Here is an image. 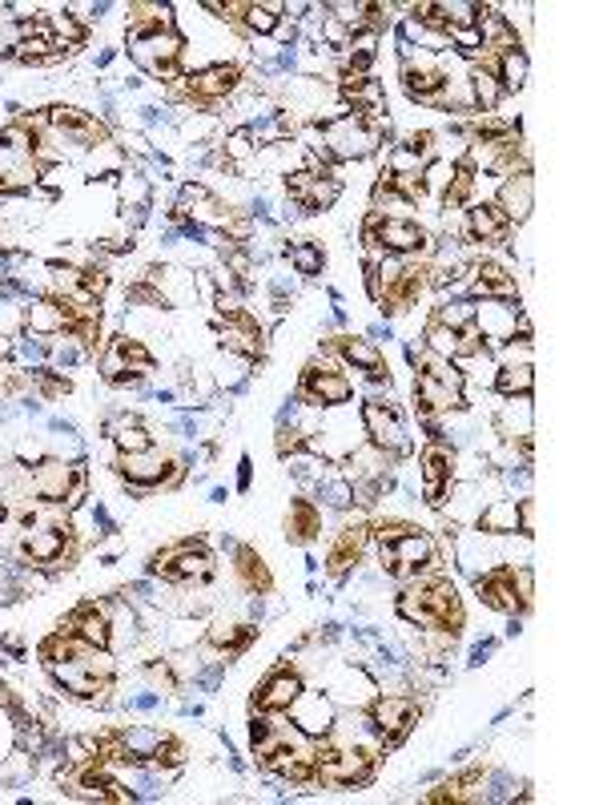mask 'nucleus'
I'll use <instances>...</instances> for the list:
<instances>
[{
    "label": "nucleus",
    "mask_w": 603,
    "mask_h": 805,
    "mask_svg": "<svg viewBox=\"0 0 603 805\" xmlns=\"http://www.w3.org/2000/svg\"><path fill=\"white\" fill-rule=\"evenodd\" d=\"M399 617L407 624H419L422 632H447L459 641V632L467 624L463 600L454 592L451 577H442L439 568L415 577L399 597Z\"/></svg>",
    "instance_id": "obj_1"
},
{
    "label": "nucleus",
    "mask_w": 603,
    "mask_h": 805,
    "mask_svg": "<svg viewBox=\"0 0 603 805\" xmlns=\"http://www.w3.org/2000/svg\"><path fill=\"white\" fill-rule=\"evenodd\" d=\"M474 592L483 600L487 609L503 612V617H515V612H528L531 604V568H515V564H499L491 572L474 580Z\"/></svg>",
    "instance_id": "obj_2"
},
{
    "label": "nucleus",
    "mask_w": 603,
    "mask_h": 805,
    "mask_svg": "<svg viewBox=\"0 0 603 805\" xmlns=\"http://www.w3.org/2000/svg\"><path fill=\"white\" fill-rule=\"evenodd\" d=\"M378 556H382V568H387L390 577H402V580H415L422 572L439 568V552H435L431 536L422 532V528H410L399 540L378 544Z\"/></svg>",
    "instance_id": "obj_3"
},
{
    "label": "nucleus",
    "mask_w": 603,
    "mask_h": 805,
    "mask_svg": "<svg viewBox=\"0 0 603 805\" xmlns=\"http://www.w3.org/2000/svg\"><path fill=\"white\" fill-rule=\"evenodd\" d=\"M185 41L182 33H130V57L145 73L162 77V81H182L177 65H182Z\"/></svg>",
    "instance_id": "obj_4"
},
{
    "label": "nucleus",
    "mask_w": 603,
    "mask_h": 805,
    "mask_svg": "<svg viewBox=\"0 0 603 805\" xmlns=\"http://www.w3.org/2000/svg\"><path fill=\"white\" fill-rule=\"evenodd\" d=\"M415 717H419V701H415V696H402V693H378L367 705V725L378 733L382 750L399 745V741L410 733V725H415Z\"/></svg>",
    "instance_id": "obj_5"
},
{
    "label": "nucleus",
    "mask_w": 603,
    "mask_h": 805,
    "mask_svg": "<svg viewBox=\"0 0 603 805\" xmlns=\"http://www.w3.org/2000/svg\"><path fill=\"white\" fill-rule=\"evenodd\" d=\"M302 407H314V411H338L346 402L355 399V383L346 370L326 367V363H310L306 375H302V391H298Z\"/></svg>",
    "instance_id": "obj_6"
},
{
    "label": "nucleus",
    "mask_w": 603,
    "mask_h": 805,
    "mask_svg": "<svg viewBox=\"0 0 603 805\" xmlns=\"http://www.w3.org/2000/svg\"><path fill=\"white\" fill-rule=\"evenodd\" d=\"M358 424H362V431H367V444H375L378 451H387V456H395V459L407 451V427H402L399 411H395L387 399L362 402Z\"/></svg>",
    "instance_id": "obj_7"
},
{
    "label": "nucleus",
    "mask_w": 603,
    "mask_h": 805,
    "mask_svg": "<svg viewBox=\"0 0 603 805\" xmlns=\"http://www.w3.org/2000/svg\"><path fill=\"white\" fill-rule=\"evenodd\" d=\"M286 194H290L294 206L318 214V210L335 206L338 194H343V182H338L335 174H326V170H298V174H290V182H286Z\"/></svg>",
    "instance_id": "obj_8"
},
{
    "label": "nucleus",
    "mask_w": 603,
    "mask_h": 805,
    "mask_svg": "<svg viewBox=\"0 0 603 805\" xmlns=\"http://www.w3.org/2000/svg\"><path fill=\"white\" fill-rule=\"evenodd\" d=\"M182 81H185V93H190V98L209 105V101H226L229 93L242 85V69L217 61V65H205V69H197V73L182 77Z\"/></svg>",
    "instance_id": "obj_9"
},
{
    "label": "nucleus",
    "mask_w": 603,
    "mask_h": 805,
    "mask_svg": "<svg viewBox=\"0 0 603 805\" xmlns=\"http://www.w3.org/2000/svg\"><path fill=\"white\" fill-rule=\"evenodd\" d=\"M117 468H121V476H125V483H133V491H150V488H157V483H165L177 463H173L170 456H162L157 447H150V451L121 456Z\"/></svg>",
    "instance_id": "obj_10"
},
{
    "label": "nucleus",
    "mask_w": 603,
    "mask_h": 805,
    "mask_svg": "<svg viewBox=\"0 0 603 805\" xmlns=\"http://www.w3.org/2000/svg\"><path fill=\"white\" fill-rule=\"evenodd\" d=\"M65 636H76V641H85L89 649H109L113 644V624H109V609H101V604H81V609H73L61 621V629Z\"/></svg>",
    "instance_id": "obj_11"
},
{
    "label": "nucleus",
    "mask_w": 603,
    "mask_h": 805,
    "mask_svg": "<svg viewBox=\"0 0 603 805\" xmlns=\"http://www.w3.org/2000/svg\"><path fill=\"white\" fill-rule=\"evenodd\" d=\"M451 479H454V451L442 439H435L422 451V496H427V503L439 508L442 496L451 491Z\"/></svg>",
    "instance_id": "obj_12"
},
{
    "label": "nucleus",
    "mask_w": 603,
    "mask_h": 805,
    "mask_svg": "<svg viewBox=\"0 0 603 805\" xmlns=\"http://www.w3.org/2000/svg\"><path fill=\"white\" fill-rule=\"evenodd\" d=\"M302 676L298 669H278V673H269L266 681H262V689L254 693V709L258 713H290V705L302 696Z\"/></svg>",
    "instance_id": "obj_13"
},
{
    "label": "nucleus",
    "mask_w": 603,
    "mask_h": 805,
    "mask_svg": "<svg viewBox=\"0 0 603 805\" xmlns=\"http://www.w3.org/2000/svg\"><path fill=\"white\" fill-rule=\"evenodd\" d=\"M335 350H338V359L346 363V367H355V370H362L370 383H387L390 387V367H387V355L370 343V338H355V335H346V338H338L335 343Z\"/></svg>",
    "instance_id": "obj_14"
},
{
    "label": "nucleus",
    "mask_w": 603,
    "mask_h": 805,
    "mask_svg": "<svg viewBox=\"0 0 603 805\" xmlns=\"http://www.w3.org/2000/svg\"><path fill=\"white\" fill-rule=\"evenodd\" d=\"M367 544H370V523L367 520L346 523L343 532H338V540L330 544V556H326V572H330V577H343V572H350V568L362 560Z\"/></svg>",
    "instance_id": "obj_15"
},
{
    "label": "nucleus",
    "mask_w": 603,
    "mask_h": 805,
    "mask_svg": "<svg viewBox=\"0 0 603 805\" xmlns=\"http://www.w3.org/2000/svg\"><path fill=\"white\" fill-rule=\"evenodd\" d=\"M73 476H76V463H65V459H41L33 468V496L37 500H49V503H65L69 500V488H73Z\"/></svg>",
    "instance_id": "obj_16"
},
{
    "label": "nucleus",
    "mask_w": 603,
    "mask_h": 805,
    "mask_svg": "<svg viewBox=\"0 0 603 805\" xmlns=\"http://www.w3.org/2000/svg\"><path fill=\"white\" fill-rule=\"evenodd\" d=\"M217 338H222V347H226L229 355H242V359L262 355V327L246 315V310L226 315V323L217 327Z\"/></svg>",
    "instance_id": "obj_17"
},
{
    "label": "nucleus",
    "mask_w": 603,
    "mask_h": 805,
    "mask_svg": "<svg viewBox=\"0 0 603 805\" xmlns=\"http://www.w3.org/2000/svg\"><path fill=\"white\" fill-rule=\"evenodd\" d=\"M463 214V230L471 242H507V234H511V222L503 218V210L495 202H471Z\"/></svg>",
    "instance_id": "obj_18"
},
{
    "label": "nucleus",
    "mask_w": 603,
    "mask_h": 805,
    "mask_svg": "<svg viewBox=\"0 0 603 805\" xmlns=\"http://www.w3.org/2000/svg\"><path fill=\"white\" fill-rule=\"evenodd\" d=\"M474 327H479V335L487 338V347L495 343V347H503L507 338H515V327H519V310L511 303H487V306H474Z\"/></svg>",
    "instance_id": "obj_19"
},
{
    "label": "nucleus",
    "mask_w": 603,
    "mask_h": 805,
    "mask_svg": "<svg viewBox=\"0 0 603 805\" xmlns=\"http://www.w3.org/2000/svg\"><path fill=\"white\" fill-rule=\"evenodd\" d=\"M330 701H338V705H355V709H367L370 701L378 696V685L370 681L362 669H355V664H346V669H338L335 685H330Z\"/></svg>",
    "instance_id": "obj_20"
},
{
    "label": "nucleus",
    "mask_w": 603,
    "mask_h": 805,
    "mask_svg": "<svg viewBox=\"0 0 603 805\" xmlns=\"http://www.w3.org/2000/svg\"><path fill=\"white\" fill-rule=\"evenodd\" d=\"M290 713H294V725H298L306 737H326L330 733V696H323V693H306L302 689V696L290 705Z\"/></svg>",
    "instance_id": "obj_21"
},
{
    "label": "nucleus",
    "mask_w": 603,
    "mask_h": 805,
    "mask_svg": "<svg viewBox=\"0 0 603 805\" xmlns=\"http://www.w3.org/2000/svg\"><path fill=\"white\" fill-rule=\"evenodd\" d=\"M495 206L503 210V218L515 226V222H528L531 206H535V190H531V174H515V177H503L499 185V197Z\"/></svg>",
    "instance_id": "obj_22"
},
{
    "label": "nucleus",
    "mask_w": 603,
    "mask_h": 805,
    "mask_svg": "<svg viewBox=\"0 0 603 805\" xmlns=\"http://www.w3.org/2000/svg\"><path fill=\"white\" fill-rule=\"evenodd\" d=\"M318 532H323V508L314 500H294L290 516H286V536L294 544H310Z\"/></svg>",
    "instance_id": "obj_23"
},
{
    "label": "nucleus",
    "mask_w": 603,
    "mask_h": 805,
    "mask_svg": "<svg viewBox=\"0 0 603 805\" xmlns=\"http://www.w3.org/2000/svg\"><path fill=\"white\" fill-rule=\"evenodd\" d=\"M483 65L495 73L503 93H519V89L528 85V53L523 49H511V53L495 57V61H483Z\"/></svg>",
    "instance_id": "obj_24"
},
{
    "label": "nucleus",
    "mask_w": 603,
    "mask_h": 805,
    "mask_svg": "<svg viewBox=\"0 0 603 805\" xmlns=\"http://www.w3.org/2000/svg\"><path fill=\"white\" fill-rule=\"evenodd\" d=\"M237 580H242V588L254 592V597H266L269 588H274L266 560H262L254 548H237Z\"/></svg>",
    "instance_id": "obj_25"
},
{
    "label": "nucleus",
    "mask_w": 603,
    "mask_h": 805,
    "mask_svg": "<svg viewBox=\"0 0 603 805\" xmlns=\"http://www.w3.org/2000/svg\"><path fill=\"white\" fill-rule=\"evenodd\" d=\"M479 532L487 536H515L519 532V500H495L479 512Z\"/></svg>",
    "instance_id": "obj_26"
},
{
    "label": "nucleus",
    "mask_w": 603,
    "mask_h": 805,
    "mask_svg": "<svg viewBox=\"0 0 603 805\" xmlns=\"http://www.w3.org/2000/svg\"><path fill=\"white\" fill-rule=\"evenodd\" d=\"M422 350H427V355H435V359L459 363V330L442 327L439 318H431V323H427V330H422Z\"/></svg>",
    "instance_id": "obj_27"
},
{
    "label": "nucleus",
    "mask_w": 603,
    "mask_h": 805,
    "mask_svg": "<svg viewBox=\"0 0 603 805\" xmlns=\"http://www.w3.org/2000/svg\"><path fill=\"white\" fill-rule=\"evenodd\" d=\"M495 391L503 395V399H531V391H535V370L531 367H499L495 375Z\"/></svg>",
    "instance_id": "obj_28"
},
{
    "label": "nucleus",
    "mask_w": 603,
    "mask_h": 805,
    "mask_svg": "<svg viewBox=\"0 0 603 805\" xmlns=\"http://www.w3.org/2000/svg\"><path fill=\"white\" fill-rule=\"evenodd\" d=\"M282 12H286V4H278V0H269V4H246L242 24H246L249 33L269 37V33H278L282 29Z\"/></svg>",
    "instance_id": "obj_29"
},
{
    "label": "nucleus",
    "mask_w": 603,
    "mask_h": 805,
    "mask_svg": "<svg viewBox=\"0 0 603 805\" xmlns=\"http://www.w3.org/2000/svg\"><path fill=\"white\" fill-rule=\"evenodd\" d=\"M474 785H483V770H467V773H459V777H447L427 802H471Z\"/></svg>",
    "instance_id": "obj_30"
},
{
    "label": "nucleus",
    "mask_w": 603,
    "mask_h": 805,
    "mask_svg": "<svg viewBox=\"0 0 603 805\" xmlns=\"http://www.w3.org/2000/svg\"><path fill=\"white\" fill-rule=\"evenodd\" d=\"M286 254H290L294 274H302V278H314V274H323V266H326V254L318 242H294Z\"/></svg>",
    "instance_id": "obj_31"
},
{
    "label": "nucleus",
    "mask_w": 603,
    "mask_h": 805,
    "mask_svg": "<svg viewBox=\"0 0 603 805\" xmlns=\"http://www.w3.org/2000/svg\"><path fill=\"white\" fill-rule=\"evenodd\" d=\"M37 383H41V395H44V399L69 395V379H65V375H53V370H37Z\"/></svg>",
    "instance_id": "obj_32"
},
{
    "label": "nucleus",
    "mask_w": 603,
    "mask_h": 805,
    "mask_svg": "<svg viewBox=\"0 0 603 805\" xmlns=\"http://www.w3.org/2000/svg\"><path fill=\"white\" fill-rule=\"evenodd\" d=\"M226 153L234 157V162H246L249 153H254V137H249V130H237L234 137L226 142Z\"/></svg>",
    "instance_id": "obj_33"
},
{
    "label": "nucleus",
    "mask_w": 603,
    "mask_h": 805,
    "mask_svg": "<svg viewBox=\"0 0 603 805\" xmlns=\"http://www.w3.org/2000/svg\"><path fill=\"white\" fill-rule=\"evenodd\" d=\"M237 483H242V488H249V459H242V463H237Z\"/></svg>",
    "instance_id": "obj_34"
}]
</instances>
